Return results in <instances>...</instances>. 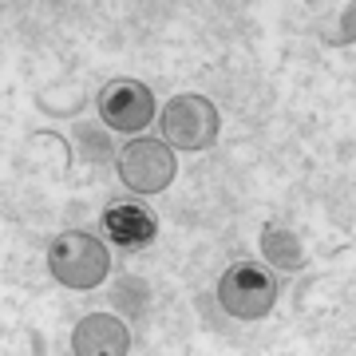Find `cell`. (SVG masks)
I'll return each instance as SVG.
<instances>
[{"label": "cell", "instance_id": "6da1fadb", "mask_svg": "<svg viewBox=\"0 0 356 356\" xmlns=\"http://www.w3.org/2000/svg\"><path fill=\"white\" fill-rule=\"evenodd\" d=\"M48 269L51 277L67 285V289H95L107 269H111V257H107V245L99 238H91L88 229H67L60 234L48 250Z\"/></svg>", "mask_w": 356, "mask_h": 356}, {"label": "cell", "instance_id": "7a4b0ae2", "mask_svg": "<svg viewBox=\"0 0 356 356\" xmlns=\"http://www.w3.org/2000/svg\"><path fill=\"white\" fill-rule=\"evenodd\" d=\"M277 301V281L273 273L257 266V261H234L218 281V305L238 321H257L266 317Z\"/></svg>", "mask_w": 356, "mask_h": 356}, {"label": "cell", "instance_id": "3957f363", "mask_svg": "<svg viewBox=\"0 0 356 356\" xmlns=\"http://www.w3.org/2000/svg\"><path fill=\"white\" fill-rule=\"evenodd\" d=\"M166 147L178 151H206L218 139V107L206 95H175L159 115Z\"/></svg>", "mask_w": 356, "mask_h": 356}, {"label": "cell", "instance_id": "277c9868", "mask_svg": "<svg viewBox=\"0 0 356 356\" xmlns=\"http://www.w3.org/2000/svg\"><path fill=\"white\" fill-rule=\"evenodd\" d=\"M115 170L123 178V186L135 194H159L170 186L175 178V151L159 139H131L119 159H115Z\"/></svg>", "mask_w": 356, "mask_h": 356}, {"label": "cell", "instance_id": "5b68a950", "mask_svg": "<svg viewBox=\"0 0 356 356\" xmlns=\"http://www.w3.org/2000/svg\"><path fill=\"white\" fill-rule=\"evenodd\" d=\"M99 115L111 131L135 135V131H143L154 119V95L139 79H111L99 91Z\"/></svg>", "mask_w": 356, "mask_h": 356}, {"label": "cell", "instance_id": "8992f818", "mask_svg": "<svg viewBox=\"0 0 356 356\" xmlns=\"http://www.w3.org/2000/svg\"><path fill=\"white\" fill-rule=\"evenodd\" d=\"M103 234L119 250H143V245H151L159 238V222L139 202H111L103 210Z\"/></svg>", "mask_w": 356, "mask_h": 356}, {"label": "cell", "instance_id": "52a82bcc", "mask_svg": "<svg viewBox=\"0 0 356 356\" xmlns=\"http://www.w3.org/2000/svg\"><path fill=\"white\" fill-rule=\"evenodd\" d=\"M72 348L79 356H123L131 348V332L111 313H91V317H83L76 325Z\"/></svg>", "mask_w": 356, "mask_h": 356}, {"label": "cell", "instance_id": "ba28073f", "mask_svg": "<svg viewBox=\"0 0 356 356\" xmlns=\"http://www.w3.org/2000/svg\"><path fill=\"white\" fill-rule=\"evenodd\" d=\"M261 254L273 269H305V245L301 238L285 226H266L261 229Z\"/></svg>", "mask_w": 356, "mask_h": 356}]
</instances>
